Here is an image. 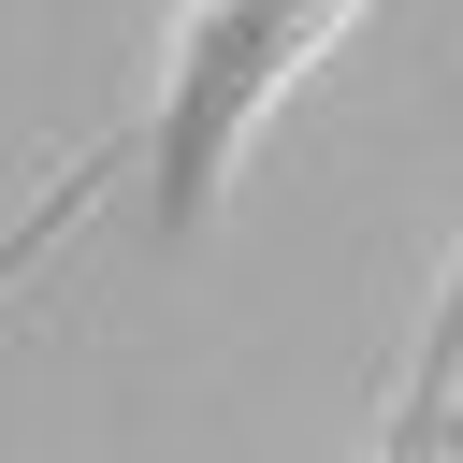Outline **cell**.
Returning a JSON list of instances; mask_svg holds the SVG:
<instances>
[{
    "mask_svg": "<svg viewBox=\"0 0 463 463\" xmlns=\"http://www.w3.org/2000/svg\"><path fill=\"white\" fill-rule=\"evenodd\" d=\"M362 14H376V0H174L159 87H145V130H130L145 217H159V232H203V217L232 203V174L260 159V130L289 116V87H304Z\"/></svg>",
    "mask_w": 463,
    "mask_h": 463,
    "instance_id": "1",
    "label": "cell"
},
{
    "mask_svg": "<svg viewBox=\"0 0 463 463\" xmlns=\"http://www.w3.org/2000/svg\"><path fill=\"white\" fill-rule=\"evenodd\" d=\"M116 174H130V145H72V159H58V174H43V188H29L14 217H0V333H14L29 275H43V260H58V246H72V232L101 217V203H116Z\"/></svg>",
    "mask_w": 463,
    "mask_h": 463,
    "instance_id": "2",
    "label": "cell"
},
{
    "mask_svg": "<svg viewBox=\"0 0 463 463\" xmlns=\"http://www.w3.org/2000/svg\"><path fill=\"white\" fill-rule=\"evenodd\" d=\"M434 376H449V333L420 318V347H405V376H391V434H362L347 463H449V434H434Z\"/></svg>",
    "mask_w": 463,
    "mask_h": 463,
    "instance_id": "3",
    "label": "cell"
}]
</instances>
